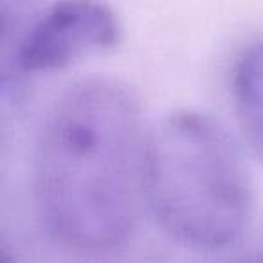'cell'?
<instances>
[{"mask_svg": "<svg viewBox=\"0 0 263 263\" xmlns=\"http://www.w3.org/2000/svg\"><path fill=\"white\" fill-rule=\"evenodd\" d=\"M146 136L126 85L90 78L47 114L34 150V200L47 233L85 254L126 243L146 204Z\"/></svg>", "mask_w": 263, "mask_h": 263, "instance_id": "6da1fadb", "label": "cell"}, {"mask_svg": "<svg viewBox=\"0 0 263 263\" xmlns=\"http://www.w3.org/2000/svg\"><path fill=\"white\" fill-rule=\"evenodd\" d=\"M146 204L182 245L216 251L243 234L252 186L238 146L211 117L173 112L148 130Z\"/></svg>", "mask_w": 263, "mask_h": 263, "instance_id": "7a4b0ae2", "label": "cell"}, {"mask_svg": "<svg viewBox=\"0 0 263 263\" xmlns=\"http://www.w3.org/2000/svg\"><path fill=\"white\" fill-rule=\"evenodd\" d=\"M27 0H2V81L9 74L45 72L85 52L117 44L119 22L105 0H58L34 18Z\"/></svg>", "mask_w": 263, "mask_h": 263, "instance_id": "3957f363", "label": "cell"}, {"mask_svg": "<svg viewBox=\"0 0 263 263\" xmlns=\"http://www.w3.org/2000/svg\"><path fill=\"white\" fill-rule=\"evenodd\" d=\"M233 98L245 139L263 162V42L251 45L238 60Z\"/></svg>", "mask_w": 263, "mask_h": 263, "instance_id": "277c9868", "label": "cell"}]
</instances>
